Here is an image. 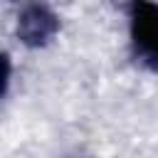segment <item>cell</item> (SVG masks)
Returning <instances> with one entry per match:
<instances>
[{"label": "cell", "mask_w": 158, "mask_h": 158, "mask_svg": "<svg viewBox=\"0 0 158 158\" xmlns=\"http://www.w3.org/2000/svg\"><path fill=\"white\" fill-rule=\"evenodd\" d=\"M128 35L136 54L158 69V5L133 2L128 7Z\"/></svg>", "instance_id": "6da1fadb"}, {"label": "cell", "mask_w": 158, "mask_h": 158, "mask_svg": "<svg viewBox=\"0 0 158 158\" xmlns=\"http://www.w3.org/2000/svg\"><path fill=\"white\" fill-rule=\"evenodd\" d=\"M59 30V20L57 15L44 7V5H27L22 12H20V20H17V35L25 44L30 47H42L47 44Z\"/></svg>", "instance_id": "7a4b0ae2"}]
</instances>
